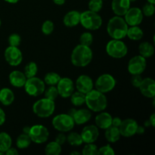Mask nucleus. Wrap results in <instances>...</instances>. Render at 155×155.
Here are the masks:
<instances>
[{
  "label": "nucleus",
  "mask_w": 155,
  "mask_h": 155,
  "mask_svg": "<svg viewBox=\"0 0 155 155\" xmlns=\"http://www.w3.org/2000/svg\"><path fill=\"white\" fill-rule=\"evenodd\" d=\"M93 58V53L89 46L80 44L77 45L71 53V62L78 68H84L89 65Z\"/></svg>",
  "instance_id": "nucleus-1"
},
{
  "label": "nucleus",
  "mask_w": 155,
  "mask_h": 155,
  "mask_svg": "<svg viewBox=\"0 0 155 155\" xmlns=\"http://www.w3.org/2000/svg\"><path fill=\"white\" fill-rule=\"evenodd\" d=\"M88 108L94 112H101L107 106V99L104 93L92 89L86 94V102Z\"/></svg>",
  "instance_id": "nucleus-2"
},
{
  "label": "nucleus",
  "mask_w": 155,
  "mask_h": 155,
  "mask_svg": "<svg viewBox=\"0 0 155 155\" xmlns=\"http://www.w3.org/2000/svg\"><path fill=\"white\" fill-rule=\"evenodd\" d=\"M128 24L121 16L110 18L107 23V31L112 39H122L127 36Z\"/></svg>",
  "instance_id": "nucleus-3"
},
{
  "label": "nucleus",
  "mask_w": 155,
  "mask_h": 155,
  "mask_svg": "<svg viewBox=\"0 0 155 155\" xmlns=\"http://www.w3.org/2000/svg\"><path fill=\"white\" fill-rule=\"evenodd\" d=\"M54 110H55L54 101L46 98L38 100L33 105V113L41 118L49 117L53 114Z\"/></svg>",
  "instance_id": "nucleus-4"
},
{
  "label": "nucleus",
  "mask_w": 155,
  "mask_h": 155,
  "mask_svg": "<svg viewBox=\"0 0 155 155\" xmlns=\"http://www.w3.org/2000/svg\"><path fill=\"white\" fill-rule=\"evenodd\" d=\"M84 28L89 30H98L102 25V18L96 12L90 10L80 13V22Z\"/></svg>",
  "instance_id": "nucleus-5"
},
{
  "label": "nucleus",
  "mask_w": 155,
  "mask_h": 155,
  "mask_svg": "<svg viewBox=\"0 0 155 155\" xmlns=\"http://www.w3.org/2000/svg\"><path fill=\"white\" fill-rule=\"evenodd\" d=\"M106 52L114 58H122L127 55L128 48L121 39H112L106 45Z\"/></svg>",
  "instance_id": "nucleus-6"
},
{
  "label": "nucleus",
  "mask_w": 155,
  "mask_h": 155,
  "mask_svg": "<svg viewBox=\"0 0 155 155\" xmlns=\"http://www.w3.org/2000/svg\"><path fill=\"white\" fill-rule=\"evenodd\" d=\"M52 126L61 133H68L74 129L75 123L72 117L68 114H61L52 119Z\"/></svg>",
  "instance_id": "nucleus-7"
},
{
  "label": "nucleus",
  "mask_w": 155,
  "mask_h": 155,
  "mask_svg": "<svg viewBox=\"0 0 155 155\" xmlns=\"http://www.w3.org/2000/svg\"><path fill=\"white\" fill-rule=\"evenodd\" d=\"M26 92L29 95L37 97L42 95L45 89V84L43 80L38 77H33L27 78L24 86Z\"/></svg>",
  "instance_id": "nucleus-8"
},
{
  "label": "nucleus",
  "mask_w": 155,
  "mask_h": 155,
  "mask_svg": "<svg viewBox=\"0 0 155 155\" xmlns=\"http://www.w3.org/2000/svg\"><path fill=\"white\" fill-rule=\"evenodd\" d=\"M116 80L114 77L108 74H104L99 76L95 83V89L102 93H107L114 89Z\"/></svg>",
  "instance_id": "nucleus-9"
},
{
  "label": "nucleus",
  "mask_w": 155,
  "mask_h": 155,
  "mask_svg": "<svg viewBox=\"0 0 155 155\" xmlns=\"http://www.w3.org/2000/svg\"><path fill=\"white\" fill-rule=\"evenodd\" d=\"M28 135L33 142L36 144H42L48 140L49 132L43 125L37 124L30 127Z\"/></svg>",
  "instance_id": "nucleus-10"
},
{
  "label": "nucleus",
  "mask_w": 155,
  "mask_h": 155,
  "mask_svg": "<svg viewBox=\"0 0 155 155\" xmlns=\"http://www.w3.org/2000/svg\"><path fill=\"white\" fill-rule=\"evenodd\" d=\"M147 66V61L145 58L142 55H136L132 58L128 63V71L132 75L142 74L145 71Z\"/></svg>",
  "instance_id": "nucleus-11"
},
{
  "label": "nucleus",
  "mask_w": 155,
  "mask_h": 155,
  "mask_svg": "<svg viewBox=\"0 0 155 155\" xmlns=\"http://www.w3.org/2000/svg\"><path fill=\"white\" fill-rule=\"evenodd\" d=\"M4 55L7 63L11 66H18L23 61L22 52L18 47L9 45L5 51Z\"/></svg>",
  "instance_id": "nucleus-12"
},
{
  "label": "nucleus",
  "mask_w": 155,
  "mask_h": 155,
  "mask_svg": "<svg viewBox=\"0 0 155 155\" xmlns=\"http://www.w3.org/2000/svg\"><path fill=\"white\" fill-rule=\"evenodd\" d=\"M74 83L72 80L68 77L61 78L57 84V89L58 95L62 98H69L74 92Z\"/></svg>",
  "instance_id": "nucleus-13"
},
{
  "label": "nucleus",
  "mask_w": 155,
  "mask_h": 155,
  "mask_svg": "<svg viewBox=\"0 0 155 155\" xmlns=\"http://www.w3.org/2000/svg\"><path fill=\"white\" fill-rule=\"evenodd\" d=\"M138 123L134 119L128 118L122 120L119 127L120 135L124 137L130 138L136 134V130L138 128Z\"/></svg>",
  "instance_id": "nucleus-14"
},
{
  "label": "nucleus",
  "mask_w": 155,
  "mask_h": 155,
  "mask_svg": "<svg viewBox=\"0 0 155 155\" xmlns=\"http://www.w3.org/2000/svg\"><path fill=\"white\" fill-rule=\"evenodd\" d=\"M125 21L128 26H139L143 21V14L139 8H130L125 14Z\"/></svg>",
  "instance_id": "nucleus-15"
},
{
  "label": "nucleus",
  "mask_w": 155,
  "mask_h": 155,
  "mask_svg": "<svg viewBox=\"0 0 155 155\" xmlns=\"http://www.w3.org/2000/svg\"><path fill=\"white\" fill-rule=\"evenodd\" d=\"M81 137L85 143H94L99 136V130L95 125H89L85 127L82 130Z\"/></svg>",
  "instance_id": "nucleus-16"
},
{
  "label": "nucleus",
  "mask_w": 155,
  "mask_h": 155,
  "mask_svg": "<svg viewBox=\"0 0 155 155\" xmlns=\"http://www.w3.org/2000/svg\"><path fill=\"white\" fill-rule=\"evenodd\" d=\"M75 86L77 88V91L86 94L93 89V80H92V79L89 76L83 74V75H80L77 79Z\"/></svg>",
  "instance_id": "nucleus-17"
},
{
  "label": "nucleus",
  "mask_w": 155,
  "mask_h": 155,
  "mask_svg": "<svg viewBox=\"0 0 155 155\" xmlns=\"http://www.w3.org/2000/svg\"><path fill=\"white\" fill-rule=\"evenodd\" d=\"M139 89L142 95L146 98H154L155 97V82L152 78L143 79Z\"/></svg>",
  "instance_id": "nucleus-18"
},
{
  "label": "nucleus",
  "mask_w": 155,
  "mask_h": 155,
  "mask_svg": "<svg viewBox=\"0 0 155 155\" xmlns=\"http://www.w3.org/2000/svg\"><path fill=\"white\" fill-rule=\"evenodd\" d=\"M130 0H113L111 8L117 16H124L130 8Z\"/></svg>",
  "instance_id": "nucleus-19"
},
{
  "label": "nucleus",
  "mask_w": 155,
  "mask_h": 155,
  "mask_svg": "<svg viewBox=\"0 0 155 155\" xmlns=\"http://www.w3.org/2000/svg\"><path fill=\"white\" fill-rule=\"evenodd\" d=\"M72 117L75 124L83 125L90 120L92 117V113L88 109H79V110H75L73 114Z\"/></svg>",
  "instance_id": "nucleus-20"
},
{
  "label": "nucleus",
  "mask_w": 155,
  "mask_h": 155,
  "mask_svg": "<svg viewBox=\"0 0 155 155\" xmlns=\"http://www.w3.org/2000/svg\"><path fill=\"white\" fill-rule=\"evenodd\" d=\"M112 118L111 115L107 112L101 111V113L95 117V126L98 129L106 130L111 126Z\"/></svg>",
  "instance_id": "nucleus-21"
},
{
  "label": "nucleus",
  "mask_w": 155,
  "mask_h": 155,
  "mask_svg": "<svg viewBox=\"0 0 155 155\" xmlns=\"http://www.w3.org/2000/svg\"><path fill=\"white\" fill-rule=\"evenodd\" d=\"M27 79L25 74L22 71H14L9 74V81L14 87H24Z\"/></svg>",
  "instance_id": "nucleus-22"
},
{
  "label": "nucleus",
  "mask_w": 155,
  "mask_h": 155,
  "mask_svg": "<svg viewBox=\"0 0 155 155\" xmlns=\"http://www.w3.org/2000/svg\"><path fill=\"white\" fill-rule=\"evenodd\" d=\"M80 22V13L77 11H71L64 17L63 23L66 27H74L78 25Z\"/></svg>",
  "instance_id": "nucleus-23"
},
{
  "label": "nucleus",
  "mask_w": 155,
  "mask_h": 155,
  "mask_svg": "<svg viewBox=\"0 0 155 155\" xmlns=\"http://www.w3.org/2000/svg\"><path fill=\"white\" fill-rule=\"evenodd\" d=\"M15 101V94L9 88H3L0 89V102L5 106L12 104Z\"/></svg>",
  "instance_id": "nucleus-24"
},
{
  "label": "nucleus",
  "mask_w": 155,
  "mask_h": 155,
  "mask_svg": "<svg viewBox=\"0 0 155 155\" xmlns=\"http://www.w3.org/2000/svg\"><path fill=\"white\" fill-rule=\"evenodd\" d=\"M105 132H104V137H105L106 140L110 143H114L117 142L120 139V133L118 127H113L110 126L107 129H106Z\"/></svg>",
  "instance_id": "nucleus-25"
},
{
  "label": "nucleus",
  "mask_w": 155,
  "mask_h": 155,
  "mask_svg": "<svg viewBox=\"0 0 155 155\" xmlns=\"http://www.w3.org/2000/svg\"><path fill=\"white\" fill-rule=\"evenodd\" d=\"M139 51L140 55L148 58L151 57L154 53V47L151 43L148 42H143L139 45Z\"/></svg>",
  "instance_id": "nucleus-26"
},
{
  "label": "nucleus",
  "mask_w": 155,
  "mask_h": 155,
  "mask_svg": "<svg viewBox=\"0 0 155 155\" xmlns=\"http://www.w3.org/2000/svg\"><path fill=\"white\" fill-rule=\"evenodd\" d=\"M127 36L132 40L137 41L142 39L144 33L143 30L138 26H130V27H128L127 30Z\"/></svg>",
  "instance_id": "nucleus-27"
},
{
  "label": "nucleus",
  "mask_w": 155,
  "mask_h": 155,
  "mask_svg": "<svg viewBox=\"0 0 155 155\" xmlns=\"http://www.w3.org/2000/svg\"><path fill=\"white\" fill-rule=\"evenodd\" d=\"M12 139L10 135L7 133H0V151L5 154L8 148L12 147Z\"/></svg>",
  "instance_id": "nucleus-28"
},
{
  "label": "nucleus",
  "mask_w": 155,
  "mask_h": 155,
  "mask_svg": "<svg viewBox=\"0 0 155 155\" xmlns=\"http://www.w3.org/2000/svg\"><path fill=\"white\" fill-rule=\"evenodd\" d=\"M71 101L73 105L76 107H80L86 102V94L80 92L79 91L73 92L71 95Z\"/></svg>",
  "instance_id": "nucleus-29"
},
{
  "label": "nucleus",
  "mask_w": 155,
  "mask_h": 155,
  "mask_svg": "<svg viewBox=\"0 0 155 155\" xmlns=\"http://www.w3.org/2000/svg\"><path fill=\"white\" fill-rule=\"evenodd\" d=\"M32 141L30 139V136L28 134L26 133H23L18 136L16 140V145L18 148L20 149H25V148H28L31 144Z\"/></svg>",
  "instance_id": "nucleus-30"
},
{
  "label": "nucleus",
  "mask_w": 155,
  "mask_h": 155,
  "mask_svg": "<svg viewBox=\"0 0 155 155\" xmlns=\"http://www.w3.org/2000/svg\"><path fill=\"white\" fill-rule=\"evenodd\" d=\"M61 145L54 141L48 143L45 146V153L47 155H59L61 153Z\"/></svg>",
  "instance_id": "nucleus-31"
},
{
  "label": "nucleus",
  "mask_w": 155,
  "mask_h": 155,
  "mask_svg": "<svg viewBox=\"0 0 155 155\" xmlns=\"http://www.w3.org/2000/svg\"><path fill=\"white\" fill-rule=\"evenodd\" d=\"M61 78V77L57 73L49 72L45 74L43 81L45 84L48 85V86H55V85L58 84Z\"/></svg>",
  "instance_id": "nucleus-32"
},
{
  "label": "nucleus",
  "mask_w": 155,
  "mask_h": 155,
  "mask_svg": "<svg viewBox=\"0 0 155 155\" xmlns=\"http://www.w3.org/2000/svg\"><path fill=\"white\" fill-rule=\"evenodd\" d=\"M67 142L72 146H80L83 143L81 135L75 132H72L67 136Z\"/></svg>",
  "instance_id": "nucleus-33"
},
{
  "label": "nucleus",
  "mask_w": 155,
  "mask_h": 155,
  "mask_svg": "<svg viewBox=\"0 0 155 155\" xmlns=\"http://www.w3.org/2000/svg\"><path fill=\"white\" fill-rule=\"evenodd\" d=\"M38 72V67L35 62L30 61L26 64L24 67V72L27 78H30V77H36V74Z\"/></svg>",
  "instance_id": "nucleus-34"
},
{
  "label": "nucleus",
  "mask_w": 155,
  "mask_h": 155,
  "mask_svg": "<svg viewBox=\"0 0 155 155\" xmlns=\"http://www.w3.org/2000/svg\"><path fill=\"white\" fill-rule=\"evenodd\" d=\"M43 94L45 95V98L52 100V101H54L59 95L57 87H55L54 86H50L49 87L45 89Z\"/></svg>",
  "instance_id": "nucleus-35"
},
{
  "label": "nucleus",
  "mask_w": 155,
  "mask_h": 155,
  "mask_svg": "<svg viewBox=\"0 0 155 155\" xmlns=\"http://www.w3.org/2000/svg\"><path fill=\"white\" fill-rule=\"evenodd\" d=\"M93 42V36L89 32H85L80 35V44L86 46H90Z\"/></svg>",
  "instance_id": "nucleus-36"
},
{
  "label": "nucleus",
  "mask_w": 155,
  "mask_h": 155,
  "mask_svg": "<svg viewBox=\"0 0 155 155\" xmlns=\"http://www.w3.org/2000/svg\"><path fill=\"white\" fill-rule=\"evenodd\" d=\"M83 147L82 154L83 155H98V148L93 143H86Z\"/></svg>",
  "instance_id": "nucleus-37"
},
{
  "label": "nucleus",
  "mask_w": 155,
  "mask_h": 155,
  "mask_svg": "<svg viewBox=\"0 0 155 155\" xmlns=\"http://www.w3.org/2000/svg\"><path fill=\"white\" fill-rule=\"evenodd\" d=\"M89 9L94 12H99L103 7V0H90L88 4Z\"/></svg>",
  "instance_id": "nucleus-38"
},
{
  "label": "nucleus",
  "mask_w": 155,
  "mask_h": 155,
  "mask_svg": "<svg viewBox=\"0 0 155 155\" xmlns=\"http://www.w3.org/2000/svg\"><path fill=\"white\" fill-rule=\"evenodd\" d=\"M54 28V24L50 20H47L42 24V32L45 35H50L53 32Z\"/></svg>",
  "instance_id": "nucleus-39"
},
{
  "label": "nucleus",
  "mask_w": 155,
  "mask_h": 155,
  "mask_svg": "<svg viewBox=\"0 0 155 155\" xmlns=\"http://www.w3.org/2000/svg\"><path fill=\"white\" fill-rule=\"evenodd\" d=\"M21 37L18 33H12L8 37V44L10 46L18 47L21 45Z\"/></svg>",
  "instance_id": "nucleus-40"
},
{
  "label": "nucleus",
  "mask_w": 155,
  "mask_h": 155,
  "mask_svg": "<svg viewBox=\"0 0 155 155\" xmlns=\"http://www.w3.org/2000/svg\"><path fill=\"white\" fill-rule=\"evenodd\" d=\"M142 14L146 17H151L154 15L155 12V7L154 4H151V3L148 2L143 6L142 8Z\"/></svg>",
  "instance_id": "nucleus-41"
},
{
  "label": "nucleus",
  "mask_w": 155,
  "mask_h": 155,
  "mask_svg": "<svg viewBox=\"0 0 155 155\" xmlns=\"http://www.w3.org/2000/svg\"><path fill=\"white\" fill-rule=\"evenodd\" d=\"M98 154L114 155L115 151L114 150L110 147V145H107L101 147L100 148H98Z\"/></svg>",
  "instance_id": "nucleus-42"
},
{
  "label": "nucleus",
  "mask_w": 155,
  "mask_h": 155,
  "mask_svg": "<svg viewBox=\"0 0 155 155\" xmlns=\"http://www.w3.org/2000/svg\"><path fill=\"white\" fill-rule=\"evenodd\" d=\"M142 80L143 78L142 77L141 74H135V75H133L131 78V83L134 87L139 88V86L142 83Z\"/></svg>",
  "instance_id": "nucleus-43"
},
{
  "label": "nucleus",
  "mask_w": 155,
  "mask_h": 155,
  "mask_svg": "<svg viewBox=\"0 0 155 155\" xmlns=\"http://www.w3.org/2000/svg\"><path fill=\"white\" fill-rule=\"evenodd\" d=\"M55 142L60 145H63L67 142V136L64 134V133H59L56 136Z\"/></svg>",
  "instance_id": "nucleus-44"
},
{
  "label": "nucleus",
  "mask_w": 155,
  "mask_h": 155,
  "mask_svg": "<svg viewBox=\"0 0 155 155\" xmlns=\"http://www.w3.org/2000/svg\"><path fill=\"white\" fill-rule=\"evenodd\" d=\"M121 122H122V120L120 119V117H115L112 118V124L111 126L115 127H118L119 128L120 125L121 124Z\"/></svg>",
  "instance_id": "nucleus-45"
},
{
  "label": "nucleus",
  "mask_w": 155,
  "mask_h": 155,
  "mask_svg": "<svg viewBox=\"0 0 155 155\" xmlns=\"http://www.w3.org/2000/svg\"><path fill=\"white\" fill-rule=\"evenodd\" d=\"M5 119H6V116H5V113L4 110L0 107V126L3 125L5 122Z\"/></svg>",
  "instance_id": "nucleus-46"
},
{
  "label": "nucleus",
  "mask_w": 155,
  "mask_h": 155,
  "mask_svg": "<svg viewBox=\"0 0 155 155\" xmlns=\"http://www.w3.org/2000/svg\"><path fill=\"white\" fill-rule=\"evenodd\" d=\"M5 154L7 155H18L19 153H18V150L15 149V148H12V147H11L10 148H8V149L5 152Z\"/></svg>",
  "instance_id": "nucleus-47"
},
{
  "label": "nucleus",
  "mask_w": 155,
  "mask_h": 155,
  "mask_svg": "<svg viewBox=\"0 0 155 155\" xmlns=\"http://www.w3.org/2000/svg\"><path fill=\"white\" fill-rule=\"evenodd\" d=\"M149 122H150V124H151V126H152L153 127H155V114L153 113L151 115V117H149Z\"/></svg>",
  "instance_id": "nucleus-48"
},
{
  "label": "nucleus",
  "mask_w": 155,
  "mask_h": 155,
  "mask_svg": "<svg viewBox=\"0 0 155 155\" xmlns=\"http://www.w3.org/2000/svg\"><path fill=\"white\" fill-rule=\"evenodd\" d=\"M52 1L54 2V4L58 5H62L64 4L66 0H52Z\"/></svg>",
  "instance_id": "nucleus-49"
},
{
  "label": "nucleus",
  "mask_w": 155,
  "mask_h": 155,
  "mask_svg": "<svg viewBox=\"0 0 155 155\" xmlns=\"http://www.w3.org/2000/svg\"><path fill=\"white\" fill-rule=\"evenodd\" d=\"M145 132V129L143 127H140V126H138L137 130H136V133L138 134H142Z\"/></svg>",
  "instance_id": "nucleus-50"
},
{
  "label": "nucleus",
  "mask_w": 155,
  "mask_h": 155,
  "mask_svg": "<svg viewBox=\"0 0 155 155\" xmlns=\"http://www.w3.org/2000/svg\"><path fill=\"white\" fill-rule=\"evenodd\" d=\"M5 1L8 3H11V4H15V3H17L18 2H19L20 0H5Z\"/></svg>",
  "instance_id": "nucleus-51"
},
{
  "label": "nucleus",
  "mask_w": 155,
  "mask_h": 155,
  "mask_svg": "<svg viewBox=\"0 0 155 155\" xmlns=\"http://www.w3.org/2000/svg\"><path fill=\"white\" fill-rule=\"evenodd\" d=\"M30 127H25V128L24 129V133H26V134H28L29 131H30Z\"/></svg>",
  "instance_id": "nucleus-52"
},
{
  "label": "nucleus",
  "mask_w": 155,
  "mask_h": 155,
  "mask_svg": "<svg viewBox=\"0 0 155 155\" xmlns=\"http://www.w3.org/2000/svg\"><path fill=\"white\" fill-rule=\"evenodd\" d=\"M71 154H76V155H80V153L77 152V151H73V152L71 153Z\"/></svg>",
  "instance_id": "nucleus-53"
},
{
  "label": "nucleus",
  "mask_w": 155,
  "mask_h": 155,
  "mask_svg": "<svg viewBox=\"0 0 155 155\" xmlns=\"http://www.w3.org/2000/svg\"><path fill=\"white\" fill-rule=\"evenodd\" d=\"M148 2L151 3V4H155V0H147Z\"/></svg>",
  "instance_id": "nucleus-54"
},
{
  "label": "nucleus",
  "mask_w": 155,
  "mask_h": 155,
  "mask_svg": "<svg viewBox=\"0 0 155 155\" xmlns=\"http://www.w3.org/2000/svg\"><path fill=\"white\" fill-rule=\"evenodd\" d=\"M136 0H130V2H136Z\"/></svg>",
  "instance_id": "nucleus-55"
},
{
  "label": "nucleus",
  "mask_w": 155,
  "mask_h": 155,
  "mask_svg": "<svg viewBox=\"0 0 155 155\" xmlns=\"http://www.w3.org/2000/svg\"><path fill=\"white\" fill-rule=\"evenodd\" d=\"M1 25H2V21H1V19H0V27H1Z\"/></svg>",
  "instance_id": "nucleus-56"
}]
</instances>
